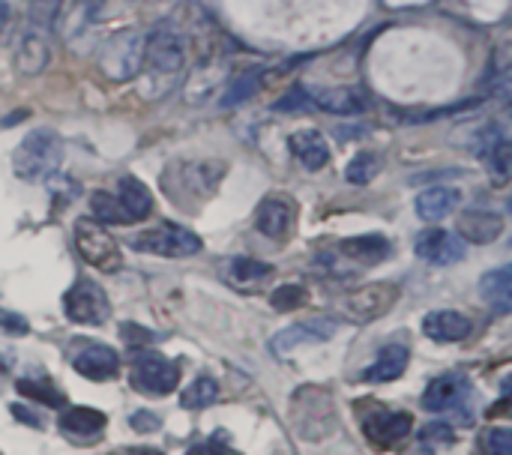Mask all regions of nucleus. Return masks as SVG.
<instances>
[{"mask_svg":"<svg viewBox=\"0 0 512 455\" xmlns=\"http://www.w3.org/2000/svg\"><path fill=\"white\" fill-rule=\"evenodd\" d=\"M63 165V141L51 129H33L12 153V171L24 183H42Z\"/></svg>","mask_w":512,"mask_h":455,"instance_id":"nucleus-1","label":"nucleus"},{"mask_svg":"<svg viewBox=\"0 0 512 455\" xmlns=\"http://www.w3.org/2000/svg\"><path fill=\"white\" fill-rule=\"evenodd\" d=\"M471 405H474V384L462 372H450L435 378L423 393V408L429 414H459L462 423L471 426Z\"/></svg>","mask_w":512,"mask_h":455,"instance_id":"nucleus-2","label":"nucleus"},{"mask_svg":"<svg viewBox=\"0 0 512 455\" xmlns=\"http://www.w3.org/2000/svg\"><path fill=\"white\" fill-rule=\"evenodd\" d=\"M75 246H78V255L102 273H114L123 267V252H120L117 240L105 231V225H99L93 219L75 222Z\"/></svg>","mask_w":512,"mask_h":455,"instance_id":"nucleus-3","label":"nucleus"},{"mask_svg":"<svg viewBox=\"0 0 512 455\" xmlns=\"http://www.w3.org/2000/svg\"><path fill=\"white\" fill-rule=\"evenodd\" d=\"M201 246H204L201 237L180 225H162L132 240V249L144 255H159V258H192L201 252Z\"/></svg>","mask_w":512,"mask_h":455,"instance_id":"nucleus-4","label":"nucleus"},{"mask_svg":"<svg viewBox=\"0 0 512 455\" xmlns=\"http://www.w3.org/2000/svg\"><path fill=\"white\" fill-rule=\"evenodd\" d=\"M399 303V285L393 282H372L357 291H351L342 303V312L354 324H369L384 318Z\"/></svg>","mask_w":512,"mask_h":455,"instance_id":"nucleus-5","label":"nucleus"},{"mask_svg":"<svg viewBox=\"0 0 512 455\" xmlns=\"http://www.w3.org/2000/svg\"><path fill=\"white\" fill-rule=\"evenodd\" d=\"M63 309H66L69 321L90 324V327H99V324H105L111 318V303H108L105 291L90 279H78L63 294Z\"/></svg>","mask_w":512,"mask_h":455,"instance_id":"nucleus-6","label":"nucleus"},{"mask_svg":"<svg viewBox=\"0 0 512 455\" xmlns=\"http://www.w3.org/2000/svg\"><path fill=\"white\" fill-rule=\"evenodd\" d=\"M132 366H135V384L147 393H174L180 384V366L165 360L159 351L153 348H135L132 354Z\"/></svg>","mask_w":512,"mask_h":455,"instance_id":"nucleus-7","label":"nucleus"},{"mask_svg":"<svg viewBox=\"0 0 512 455\" xmlns=\"http://www.w3.org/2000/svg\"><path fill=\"white\" fill-rule=\"evenodd\" d=\"M291 417H294V429L300 432V438L309 423H318V438H327L330 429H336V411H333L330 393L318 387H303L300 393H294Z\"/></svg>","mask_w":512,"mask_h":455,"instance_id":"nucleus-8","label":"nucleus"},{"mask_svg":"<svg viewBox=\"0 0 512 455\" xmlns=\"http://www.w3.org/2000/svg\"><path fill=\"white\" fill-rule=\"evenodd\" d=\"M144 60L153 72L159 75H174L183 69L186 63V42L174 27H156L147 39H144Z\"/></svg>","mask_w":512,"mask_h":455,"instance_id":"nucleus-9","label":"nucleus"},{"mask_svg":"<svg viewBox=\"0 0 512 455\" xmlns=\"http://www.w3.org/2000/svg\"><path fill=\"white\" fill-rule=\"evenodd\" d=\"M294 222H297V204L288 198V195H267L261 204H258V213H255V228L267 237V240H288L291 231H294Z\"/></svg>","mask_w":512,"mask_h":455,"instance_id":"nucleus-10","label":"nucleus"},{"mask_svg":"<svg viewBox=\"0 0 512 455\" xmlns=\"http://www.w3.org/2000/svg\"><path fill=\"white\" fill-rule=\"evenodd\" d=\"M339 324L333 318H312V321H300L294 327H285L279 330L273 339H270V351L273 354H291L294 348H303V345H321V342H330L336 336Z\"/></svg>","mask_w":512,"mask_h":455,"instance_id":"nucleus-11","label":"nucleus"},{"mask_svg":"<svg viewBox=\"0 0 512 455\" xmlns=\"http://www.w3.org/2000/svg\"><path fill=\"white\" fill-rule=\"evenodd\" d=\"M414 252L426 264L450 267V264H456V261L465 258V240L456 237V234H450V231H444V228H426L423 234H417Z\"/></svg>","mask_w":512,"mask_h":455,"instance_id":"nucleus-12","label":"nucleus"},{"mask_svg":"<svg viewBox=\"0 0 512 455\" xmlns=\"http://www.w3.org/2000/svg\"><path fill=\"white\" fill-rule=\"evenodd\" d=\"M75 372L90 378V381H114L120 375V357L114 354V348L108 345H96V342H84L72 360Z\"/></svg>","mask_w":512,"mask_h":455,"instance_id":"nucleus-13","label":"nucleus"},{"mask_svg":"<svg viewBox=\"0 0 512 455\" xmlns=\"http://www.w3.org/2000/svg\"><path fill=\"white\" fill-rule=\"evenodd\" d=\"M309 105L330 111V114H363L369 108V96L360 87H327V90H306Z\"/></svg>","mask_w":512,"mask_h":455,"instance_id":"nucleus-14","label":"nucleus"},{"mask_svg":"<svg viewBox=\"0 0 512 455\" xmlns=\"http://www.w3.org/2000/svg\"><path fill=\"white\" fill-rule=\"evenodd\" d=\"M414 429V420L411 414L405 411H381V414H372L366 423H363V432L372 444L378 447H393L396 441L408 438Z\"/></svg>","mask_w":512,"mask_h":455,"instance_id":"nucleus-15","label":"nucleus"},{"mask_svg":"<svg viewBox=\"0 0 512 455\" xmlns=\"http://www.w3.org/2000/svg\"><path fill=\"white\" fill-rule=\"evenodd\" d=\"M504 234V216L495 210H465L459 216V237L477 246L495 243Z\"/></svg>","mask_w":512,"mask_h":455,"instance_id":"nucleus-16","label":"nucleus"},{"mask_svg":"<svg viewBox=\"0 0 512 455\" xmlns=\"http://www.w3.org/2000/svg\"><path fill=\"white\" fill-rule=\"evenodd\" d=\"M423 333H426L432 342H441V345L465 342V339L471 336V321H468L462 312L441 309V312H432V315L423 318Z\"/></svg>","mask_w":512,"mask_h":455,"instance_id":"nucleus-17","label":"nucleus"},{"mask_svg":"<svg viewBox=\"0 0 512 455\" xmlns=\"http://www.w3.org/2000/svg\"><path fill=\"white\" fill-rule=\"evenodd\" d=\"M288 147L291 153L297 156V162L306 168V171H321L327 162H330V144L321 132L315 129H303V132H294L288 138Z\"/></svg>","mask_w":512,"mask_h":455,"instance_id":"nucleus-18","label":"nucleus"},{"mask_svg":"<svg viewBox=\"0 0 512 455\" xmlns=\"http://www.w3.org/2000/svg\"><path fill=\"white\" fill-rule=\"evenodd\" d=\"M408 360H411V351L405 345H384L378 360L363 372V381H369V384H390V381L405 375Z\"/></svg>","mask_w":512,"mask_h":455,"instance_id":"nucleus-19","label":"nucleus"},{"mask_svg":"<svg viewBox=\"0 0 512 455\" xmlns=\"http://www.w3.org/2000/svg\"><path fill=\"white\" fill-rule=\"evenodd\" d=\"M117 201L126 210L129 222H144L153 213V195H150V189L138 177H132V174L120 177V183H117Z\"/></svg>","mask_w":512,"mask_h":455,"instance_id":"nucleus-20","label":"nucleus"},{"mask_svg":"<svg viewBox=\"0 0 512 455\" xmlns=\"http://www.w3.org/2000/svg\"><path fill=\"white\" fill-rule=\"evenodd\" d=\"M51 60V48H48V39L36 30H27L18 42V51H15V69L21 75H39Z\"/></svg>","mask_w":512,"mask_h":455,"instance_id":"nucleus-21","label":"nucleus"},{"mask_svg":"<svg viewBox=\"0 0 512 455\" xmlns=\"http://www.w3.org/2000/svg\"><path fill=\"white\" fill-rule=\"evenodd\" d=\"M456 207H459V192L450 189V186H432V189L420 192L417 201H414L417 216L426 219V222H441V219H447Z\"/></svg>","mask_w":512,"mask_h":455,"instance_id":"nucleus-22","label":"nucleus"},{"mask_svg":"<svg viewBox=\"0 0 512 455\" xmlns=\"http://www.w3.org/2000/svg\"><path fill=\"white\" fill-rule=\"evenodd\" d=\"M102 54H117V60H102V69L108 72L114 63H123V69H120V81H123V78H132L138 72V66L144 60V42H138L135 33H120L114 42L105 45Z\"/></svg>","mask_w":512,"mask_h":455,"instance_id":"nucleus-23","label":"nucleus"},{"mask_svg":"<svg viewBox=\"0 0 512 455\" xmlns=\"http://www.w3.org/2000/svg\"><path fill=\"white\" fill-rule=\"evenodd\" d=\"M339 252H342L345 258H354V261L372 267V264L387 261L390 252H393V246H390V240L381 237V234H363V237H348V240L339 246Z\"/></svg>","mask_w":512,"mask_h":455,"instance_id":"nucleus-24","label":"nucleus"},{"mask_svg":"<svg viewBox=\"0 0 512 455\" xmlns=\"http://www.w3.org/2000/svg\"><path fill=\"white\" fill-rule=\"evenodd\" d=\"M480 294L486 297V303L498 312V315H510L512 312V270L501 267L483 276L480 282Z\"/></svg>","mask_w":512,"mask_h":455,"instance_id":"nucleus-25","label":"nucleus"},{"mask_svg":"<svg viewBox=\"0 0 512 455\" xmlns=\"http://www.w3.org/2000/svg\"><path fill=\"white\" fill-rule=\"evenodd\" d=\"M60 429L72 438H81V441H90L96 435H102L105 429V414L93 411V408H69L63 411L60 417Z\"/></svg>","mask_w":512,"mask_h":455,"instance_id":"nucleus-26","label":"nucleus"},{"mask_svg":"<svg viewBox=\"0 0 512 455\" xmlns=\"http://www.w3.org/2000/svg\"><path fill=\"white\" fill-rule=\"evenodd\" d=\"M381 168H384V159H381L378 153L363 150V153H357V156L348 162L345 180H348L351 186H366V183H372V180L381 174Z\"/></svg>","mask_w":512,"mask_h":455,"instance_id":"nucleus-27","label":"nucleus"},{"mask_svg":"<svg viewBox=\"0 0 512 455\" xmlns=\"http://www.w3.org/2000/svg\"><path fill=\"white\" fill-rule=\"evenodd\" d=\"M90 213H93V222L99 225H129V216L120 207L117 195H108V192L90 195Z\"/></svg>","mask_w":512,"mask_h":455,"instance_id":"nucleus-28","label":"nucleus"},{"mask_svg":"<svg viewBox=\"0 0 512 455\" xmlns=\"http://www.w3.org/2000/svg\"><path fill=\"white\" fill-rule=\"evenodd\" d=\"M267 276H273V267L264 264V261H255V258H234L231 267H228V279L240 288L246 285H258L264 282Z\"/></svg>","mask_w":512,"mask_h":455,"instance_id":"nucleus-29","label":"nucleus"},{"mask_svg":"<svg viewBox=\"0 0 512 455\" xmlns=\"http://www.w3.org/2000/svg\"><path fill=\"white\" fill-rule=\"evenodd\" d=\"M219 402V384L213 381V378H198V381H192V387L183 393V399H180V405L186 408V411H204V408H210V405H216Z\"/></svg>","mask_w":512,"mask_h":455,"instance_id":"nucleus-30","label":"nucleus"},{"mask_svg":"<svg viewBox=\"0 0 512 455\" xmlns=\"http://www.w3.org/2000/svg\"><path fill=\"white\" fill-rule=\"evenodd\" d=\"M261 75H264V69H249V72H243L234 84H228V90H225V96H222V108H234V105L246 102V99L261 87Z\"/></svg>","mask_w":512,"mask_h":455,"instance_id":"nucleus-31","label":"nucleus"},{"mask_svg":"<svg viewBox=\"0 0 512 455\" xmlns=\"http://www.w3.org/2000/svg\"><path fill=\"white\" fill-rule=\"evenodd\" d=\"M15 387H18L21 396H27V399H33V402H42V405H48V408H63V405H66V396H63L60 390L48 387V384H39V381H18Z\"/></svg>","mask_w":512,"mask_h":455,"instance_id":"nucleus-32","label":"nucleus"},{"mask_svg":"<svg viewBox=\"0 0 512 455\" xmlns=\"http://www.w3.org/2000/svg\"><path fill=\"white\" fill-rule=\"evenodd\" d=\"M306 300H309V294H306L303 285H279V288L270 294V306H273L276 312H294V309H300Z\"/></svg>","mask_w":512,"mask_h":455,"instance_id":"nucleus-33","label":"nucleus"},{"mask_svg":"<svg viewBox=\"0 0 512 455\" xmlns=\"http://www.w3.org/2000/svg\"><path fill=\"white\" fill-rule=\"evenodd\" d=\"M477 455H512L510 429H486V432L480 435Z\"/></svg>","mask_w":512,"mask_h":455,"instance_id":"nucleus-34","label":"nucleus"},{"mask_svg":"<svg viewBox=\"0 0 512 455\" xmlns=\"http://www.w3.org/2000/svg\"><path fill=\"white\" fill-rule=\"evenodd\" d=\"M120 339H123L129 348H147V345H153L159 336H156L153 330L135 324V321H126V324H120Z\"/></svg>","mask_w":512,"mask_h":455,"instance_id":"nucleus-35","label":"nucleus"},{"mask_svg":"<svg viewBox=\"0 0 512 455\" xmlns=\"http://www.w3.org/2000/svg\"><path fill=\"white\" fill-rule=\"evenodd\" d=\"M420 441H423L426 447H450V444L456 441V432H453L447 423H432V426H426V429L420 432Z\"/></svg>","mask_w":512,"mask_h":455,"instance_id":"nucleus-36","label":"nucleus"},{"mask_svg":"<svg viewBox=\"0 0 512 455\" xmlns=\"http://www.w3.org/2000/svg\"><path fill=\"white\" fill-rule=\"evenodd\" d=\"M30 333V324L21 318V315H15V312H6V309H0V336H27Z\"/></svg>","mask_w":512,"mask_h":455,"instance_id":"nucleus-37","label":"nucleus"},{"mask_svg":"<svg viewBox=\"0 0 512 455\" xmlns=\"http://www.w3.org/2000/svg\"><path fill=\"white\" fill-rule=\"evenodd\" d=\"M129 426H132L135 432L147 435V432H156V429H159V417L150 414V411H135V414L129 417Z\"/></svg>","mask_w":512,"mask_h":455,"instance_id":"nucleus-38","label":"nucleus"},{"mask_svg":"<svg viewBox=\"0 0 512 455\" xmlns=\"http://www.w3.org/2000/svg\"><path fill=\"white\" fill-rule=\"evenodd\" d=\"M12 414L24 423V426H33V429H42V417L39 414H33L30 408H24V405H12Z\"/></svg>","mask_w":512,"mask_h":455,"instance_id":"nucleus-39","label":"nucleus"},{"mask_svg":"<svg viewBox=\"0 0 512 455\" xmlns=\"http://www.w3.org/2000/svg\"><path fill=\"white\" fill-rule=\"evenodd\" d=\"M186 455H231V453H228V447H222V444H216V441H204V444H195V447H192Z\"/></svg>","mask_w":512,"mask_h":455,"instance_id":"nucleus-40","label":"nucleus"},{"mask_svg":"<svg viewBox=\"0 0 512 455\" xmlns=\"http://www.w3.org/2000/svg\"><path fill=\"white\" fill-rule=\"evenodd\" d=\"M9 12H12V9H9V3H6V0H0V24L9 18Z\"/></svg>","mask_w":512,"mask_h":455,"instance_id":"nucleus-41","label":"nucleus"},{"mask_svg":"<svg viewBox=\"0 0 512 455\" xmlns=\"http://www.w3.org/2000/svg\"><path fill=\"white\" fill-rule=\"evenodd\" d=\"M129 455H162V453H150V450H132Z\"/></svg>","mask_w":512,"mask_h":455,"instance_id":"nucleus-42","label":"nucleus"}]
</instances>
